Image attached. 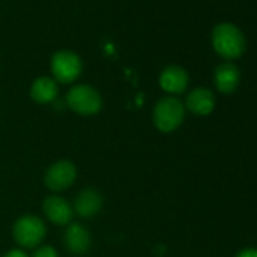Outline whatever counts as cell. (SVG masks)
<instances>
[{"instance_id": "obj_2", "label": "cell", "mask_w": 257, "mask_h": 257, "mask_svg": "<svg viewBox=\"0 0 257 257\" xmlns=\"http://www.w3.org/2000/svg\"><path fill=\"white\" fill-rule=\"evenodd\" d=\"M185 107L180 100L174 97H165L158 101L153 112L155 125L161 132H173L183 122Z\"/></svg>"}, {"instance_id": "obj_13", "label": "cell", "mask_w": 257, "mask_h": 257, "mask_svg": "<svg viewBox=\"0 0 257 257\" xmlns=\"http://www.w3.org/2000/svg\"><path fill=\"white\" fill-rule=\"evenodd\" d=\"M58 95V85L50 77H38L31 88V97L37 103H50Z\"/></svg>"}, {"instance_id": "obj_4", "label": "cell", "mask_w": 257, "mask_h": 257, "mask_svg": "<svg viewBox=\"0 0 257 257\" xmlns=\"http://www.w3.org/2000/svg\"><path fill=\"white\" fill-rule=\"evenodd\" d=\"M14 239L26 248L37 246L46 236V225L44 222L34 215H26L17 219L13 228Z\"/></svg>"}, {"instance_id": "obj_10", "label": "cell", "mask_w": 257, "mask_h": 257, "mask_svg": "<svg viewBox=\"0 0 257 257\" xmlns=\"http://www.w3.org/2000/svg\"><path fill=\"white\" fill-rule=\"evenodd\" d=\"M186 106L195 115H209L215 107V95L206 88H197L188 95Z\"/></svg>"}, {"instance_id": "obj_6", "label": "cell", "mask_w": 257, "mask_h": 257, "mask_svg": "<svg viewBox=\"0 0 257 257\" xmlns=\"http://www.w3.org/2000/svg\"><path fill=\"white\" fill-rule=\"evenodd\" d=\"M77 171L76 167L68 161H59L55 162L47 171H46V186L52 191H64L73 185L76 180Z\"/></svg>"}, {"instance_id": "obj_9", "label": "cell", "mask_w": 257, "mask_h": 257, "mask_svg": "<svg viewBox=\"0 0 257 257\" xmlns=\"http://www.w3.org/2000/svg\"><path fill=\"white\" fill-rule=\"evenodd\" d=\"M103 206V198L95 189H83L79 192L74 201V210L82 218H91L100 212Z\"/></svg>"}, {"instance_id": "obj_7", "label": "cell", "mask_w": 257, "mask_h": 257, "mask_svg": "<svg viewBox=\"0 0 257 257\" xmlns=\"http://www.w3.org/2000/svg\"><path fill=\"white\" fill-rule=\"evenodd\" d=\"M46 216L58 225H67L73 219V207L61 197H47L43 203Z\"/></svg>"}, {"instance_id": "obj_8", "label": "cell", "mask_w": 257, "mask_h": 257, "mask_svg": "<svg viewBox=\"0 0 257 257\" xmlns=\"http://www.w3.org/2000/svg\"><path fill=\"white\" fill-rule=\"evenodd\" d=\"M159 83L164 91L171 94H180L188 86V73L182 67L170 65L161 73Z\"/></svg>"}, {"instance_id": "obj_1", "label": "cell", "mask_w": 257, "mask_h": 257, "mask_svg": "<svg viewBox=\"0 0 257 257\" xmlns=\"http://www.w3.org/2000/svg\"><path fill=\"white\" fill-rule=\"evenodd\" d=\"M212 43H213V49L216 50V53L225 59L239 58L245 49V38L242 32L230 23L218 25L213 29Z\"/></svg>"}, {"instance_id": "obj_12", "label": "cell", "mask_w": 257, "mask_h": 257, "mask_svg": "<svg viewBox=\"0 0 257 257\" xmlns=\"http://www.w3.org/2000/svg\"><path fill=\"white\" fill-rule=\"evenodd\" d=\"M239 70L233 64H221L215 71V85L224 94L233 92L239 85Z\"/></svg>"}, {"instance_id": "obj_3", "label": "cell", "mask_w": 257, "mask_h": 257, "mask_svg": "<svg viewBox=\"0 0 257 257\" xmlns=\"http://www.w3.org/2000/svg\"><path fill=\"white\" fill-rule=\"evenodd\" d=\"M67 104L80 115H94L101 109L100 94L88 85H77L67 94Z\"/></svg>"}, {"instance_id": "obj_11", "label": "cell", "mask_w": 257, "mask_h": 257, "mask_svg": "<svg viewBox=\"0 0 257 257\" xmlns=\"http://www.w3.org/2000/svg\"><path fill=\"white\" fill-rule=\"evenodd\" d=\"M65 246L73 254H83L88 251L91 243V236L80 224H71L64 234Z\"/></svg>"}, {"instance_id": "obj_15", "label": "cell", "mask_w": 257, "mask_h": 257, "mask_svg": "<svg viewBox=\"0 0 257 257\" xmlns=\"http://www.w3.org/2000/svg\"><path fill=\"white\" fill-rule=\"evenodd\" d=\"M236 257H257V249L255 248H246L240 251Z\"/></svg>"}, {"instance_id": "obj_16", "label": "cell", "mask_w": 257, "mask_h": 257, "mask_svg": "<svg viewBox=\"0 0 257 257\" xmlns=\"http://www.w3.org/2000/svg\"><path fill=\"white\" fill-rule=\"evenodd\" d=\"M4 257H28L22 249H13V251H10V252H7Z\"/></svg>"}, {"instance_id": "obj_5", "label": "cell", "mask_w": 257, "mask_h": 257, "mask_svg": "<svg viewBox=\"0 0 257 257\" xmlns=\"http://www.w3.org/2000/svg\"><path fill=\"white\" fill-rule=\"evenodd\" d=\"M52 73L56 80L71 83L80 76L82 62L76 53L70 50H59L52 58Z\"/></svg>"}, {"instance_id": "obj_14", "label": "cell", "mask_w": 257, "mask_h": 257, "mask_svg": "<svg viewBox=\"0 0 257 257\" xmlns=\"http://www.w3.org/2000/svg\"><path fill=\"white\" fill-rule=\"evenodd\" d=\"M34 257H58V252L52 248V246H41Z\"/></svg>"}]
</instances>
